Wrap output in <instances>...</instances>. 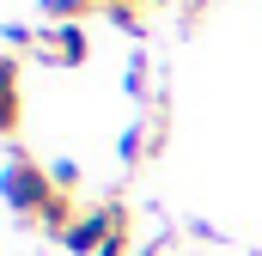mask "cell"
Returning <instances> with one entry per match:
<instances>
[{"label":"cell","instance_id":"obj_1","mask_svg":"<svg viewBox=\"0 0 262 256\" xmlns=\"http://www.w3.org/2000/svg\"><path fill=\"white\" fill-rule=\"evenodd\" d=\"M0 189H6V201H12L18 220L37 226V214L55 201V177H49V165H37L25 146H12V153H6V177H0Z\"/></svg>","mask_w":262,"mask_h":256},{"label":"cell","instance_id":"obj_2","mask_svg":"<svg viewBox=\"0 0 262 256\" xmlns=\"http://www.w3.org/2000/svg\"><path fill=\"white\" fill-rule=\"evenodd\" d=\"M37 55L49 67H85L92 61V31L85 25H49V31H37Z\"/></svg>","mask_w":262,"mask_h":256},{"label":"cell","instance_id":"obj_3","mask_svg":"<svg viewBox=\"0 0 262 256\" xmlns=\"http://www.w3.org/2000/svg\"><path fill=\"white\" fill-rule=\"evenodd\" d=\"M98 0H43V12H49V25H85V12H92Z\"/></svg>","mask_w":262,"mask_h":256},{"label":"cell","instance_id":"obj_4","mask_svg":"<svg viewBox=\"0 0 262 256\" xmlns=\"http://www.w3.org/2000/svg\"><path fill=\"white\" fill-rule=\"evenodd\" d=\"M116 153H122V165H140V159L152 153V134H146V122H140V128H128V134L116 140Z\"/></svg>","mask_w":262,"mask_h":256},{"label":"cell","instance_id":"obj_5","mask_svg":"<svg viewBox=\"0 0 262 256\" xmlns=\"http://www.w3.org/2000/svg\"><path fill=\"white\" fill-rule=\"evenodd\" d=\"M49 177H55V189L79 195V165H73V159H55V165H49Z\"/></svg>","mask_w":262,"mask_h":256},{"label":"cell","instance_id":"obj_6","mask_svg":"<svg viewBox=\"0 0 262 256\" xmlns=\"http://www.w3.org/2000/svg\"><path fill=\"white\" fill-rule=\"evenodd\" d=\"M37 43V31H25V25H6V55H25Z\"/></svg>","mask_w":262,"mask_h":256},{"label":"cell","instance_id":"obj_7","mask_svg":"<svg viewBox=\"0 0 262 256\" xmlns=\"http://www.w3.org/2000/svg\"><path fill=\"white\" fill-rule=\"evenodd\" d=\"M128 98H146V61L128 67Z\"/></svg>","mask_w":262,"mask_h":256},{"label":"cell","instance_id":"obj_8","mask_svg":"<svg viewBox=\"0 0 262 256\" xmlns=\"http://www.w3.org/2000/svg\"><path fill=\"white\" fill-rule=\"evenodd\" d=\"M128 250H134V232H116V238H110L98 256H128Z\"/></svg>","mask_w":262,"mask_h":256},{"label":"cell","instance_id":"obj_9","mask_svg":"<svg viewBox=\"0 0 262 256\" xmlns=\"http://www.w3.org/2000/svg\"><path fill=\"white\" fill-rule=\"evenodd\" d=\"M177 12H183V18H189V25H195L201 12H207V0H177Z\"/></svg>","mask_w":262,"mask_h":256},{"label":"cell","instance_id":"obj_10","mask_svg":"<svg viewBox=\"0 0 262 256\" xmlns=\"http://www.w3.org/2000/svg\"><path fill=\"white\" fill-rule=\"evenodd\" d=\"M104 12H140V0H98Z\"/></svg>","mask_w":262,"mask_h":256},{"label":"cell","instance_id":"obj_11","mask_svg":"<svg viewBox=\"0 0 262 256\" xmlns=\"http://www.w3.org/2000/svg\"><path fill=\"white\" fill-rule=\"evenodd\" d=\"M152 6H171V0H152Z\"/></svg>","mask_w":262,"mask_h":256},{"label":"cell","instance_id":"obj_12","mask_svg":"<svg viewBox=\"0 0 262 256\" xmlns=\"http://www.w3.org/2000/svg\"><path fill=\"white\" fill-rule=\"evenodd\" d=\"M152 256H165V250H152Z\"/></svg>","mask_w":262,"mask_h":256}]
</instances>
